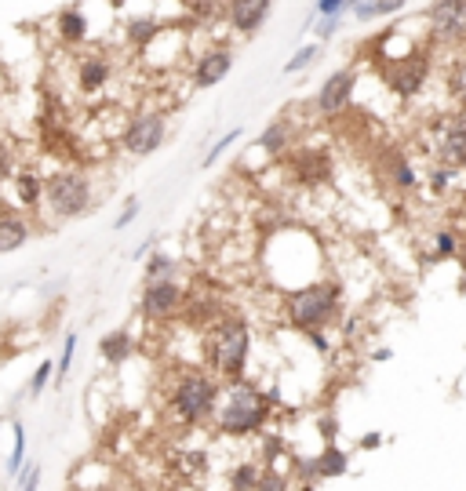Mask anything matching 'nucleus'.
<instances>
[{"mask_svg": "<svg viewBox=\"0 0 466 491\" xmlns=\"http://www.w3.org/2000/svg\"><path fill=\"white\" fill-rule=\"evenodd\" d=\"M273 408H277V389H259L251 378L226 382L219 397L215 430L230 441H248L270 426Z\"/></svg>", "mask_w": 466, "mask_h": 491, "instance_id": "f257e3e1", "label": "nucleus"}, {"mask_svg": "<svg viewBox=\"0 0 466 491\" xmlns=\"http://www.w3.org/2000/svg\"><path fill=\"white\" fill-rule=\"evenodd\" d=\"M248 360H251V328L237 314H223L208 332H205V364L212 375L226 382L248 378Z\"/></svg>", "mask_w": 466, "mask_h": 491, "instance_id": "f03ea898", "label": "nucleus"}, {"mask_svg": "<svg viewBox=\"0 0 466 491\" xmlns=\"http://www.w3.org/2000/svg\"><path fill=\"white\" fill-rule=\"evenodd\" d=\"M219 397H223V386L215 382V375L208 368H190L182 371L171 382L168 393V412L186 426V430H197V426H212L219 415Z\"/></svg>", "mask_w": 466, "mask_h": 491, "instance_id": "7ed1b4c3", "label": "nucleus"}, {"mask_svg": "<svg viewBox=\"0 0 466 491\" xmlns=\"http://www.w3.org/2000/svg\"><path fill=\"white\" fill-rule=\"evenodd\" d=\"M343 314L339 280H310L285 295V321L296 332H328Z\"/></svg>", "mask_w": 466, "mask_h": 491, "instance_id": "20e7f679", "label": "nucleus"}, {"mask_svg": "<svg viewBox=\"0 0 466 491\" xmlns=\"http://www.w3.org/2000/svg\"><path fill=\"white\" fill-rule=\"evenodd\" d=\"M44 208L55 223L84 219L96 208V182L84 168H55L51 175H44Z\"/></svg>", "mask_w": 466, "mask_h": 491, "instance_id": "39448f33", "label": "nucleus"}, {"mask_svg": "<svg viewBox=\"0 0 466 491\" xmlns=\"http://www.w3.org/2000/svg\"><path fill=\"white\" fill-rule=\"evenodd\" d=\"M168 139V114L164 110H139L128 117L121 132V150L128 157H153Z\"/></svg>", "mask_w": 466, "mask_h": 491, "instance_id": "423d86ee", "label": "nucleus"}, {"mask_svg": "<svg viewBox=\"0 0 466 491\" xmlns=\"http://www.w3.org/2000/svg\"><path fill=\"white\" fill-rule=\"evenodd\" d=\"M186 291L178 280H153V284H142L139 291V317L146 324H168L171 317H178L186 310Z\"/></svg>", "mask_w": 466, "mask_h": 491, "instance_id": "0eeeda50", "label": "nucleus"}, {"mask_svg": "<svg viewBox=\"0 0 466 491\" xmlns=\"http://www.w3.org/2000/svg\"><path fill=\"white\" fill-rule=\"evenodd\" d=\"M430 153L434 164H448V168H466V114H448L434 124L430 135Z\"/></svg>", "mask_w": 466, "mask_h": 491, "instance_id": "6e6552de", "label": "nucleus"}, {"mask_svg": "<svg viewBox=\"0 0 466 491\" xmlns=\"http://www.w3.org/2000/svg\"><path fill=\"white\" fill-rule=\"evenodd\" d=\"M383 80L394 95L401 98H416L426 80H430V55L426 51H412V55H397L383 66Z\"/></svg>", "mask_w": 466, "mask_h": 491, "instance_id": "1a4fd4ad", "label": "nucleus"}, {"mask_svg": "<svg viewBox=\"0 0 466 491\" xmlns=\"http://www.w3.org/2000/svg\"><path fill=\"white\" fill-rule=\"evenodd\" d=\"M426 26L437 44H466V0H434Z\"/></svg>", "mask_w": 466, "mask_h": 491, "instance_id": "9d476101", "label": "nucleus"}, {"mask_svg": "<svg viewBox=\"0 0 466 491\" xmlns=\"http://www.w3.org/2000/svg\"><path fill=\"white\" fill-rule=\"evenodd\" d=\"M353 87H357V69L353 66H343L335 73H328L314 95V110L324 114V117H339L350 110L353 103Z\"/></svg>", "mask_w": 466, "mask_h": 491, "instance_id": "9b49d317", "label": "nucleus"}, {"mask_svg": "<svg viewBox=\"0 0 466 491\" xmlns=\"http://www.w3.org/2000/svg\"><path fill=\"white\" fill-rule=\"evenodd\" d=\"M233 51L226 48V44H219V48H205L197 59H194V69H190V84L197 87V91H208V87H219L230 73H233Z\"/></svg>", "mask_w": 466, "mask_h": 491, "instance_id": "f8f14e48", "label": "nucleus"}, {"mask_svg": "<svg viewBox=\"0 0 466 491\" xmlns=\"http://www.w3.org/2000/svg\"><path fill=\"white\" fill-rule=\"evenodd\" d=\"M270 12H273V0H226L223 5L230 30L241 33V37H255L266 26Z\"/></svg>", "mask_w": 466, "mask_h": 491, "instance_id": "ddd939ff", "label": "nucleus"}, {"mask_svg": "<svg viewBox=\"0 0 466 491\" xmlns=\"http://www.w3.org/2000/svg\"><path fill=\"white\" fill-rule=\"evenodd\" d=\"M30 237H33V223L26 219V212L0 208V255H12L19 248H26Z\"/></svg>", "mask_w": 466, "mask_h": 491, "instance_id": "4468645a", "label": "nucleus"}, {"mask_svg": "<svg viewBox=\"0 0 466 491\" xmlns=\"http://www.w3.org/2000/svg\"><path fill=\"white\" fill-rule=\"evenodd\" d=\"M110 77H114V62L106 55H99V51H91V55H84L77 62V87L84 95H99L110 84Z\"/></svg>", "mask_w": 466, "mask_h": 491, "instance_id": "2eb2a0df", "label": "nucleus"}, {"mask_svg": "<svg viewBox=\"0 0 466 491\" xmlns=\"http://www.w3.org/2000/svg\"><path fill=\"white\" fill-rule=\"evenodd\" d=\"M12 189H15L19 212H37L44 205V175L33 171V168H19L12 175Z\"/></svg>", "mask_w": 466, "mask_h": 491, "instance_id": "dca6fc26", "label": "nucleus"}, {"mask_svg": "<svg viewBox=\"0 0 466 491\" xmlns=\"http://www.w3.org/2000/svg\"><path fill=\"white\" fill-rule=\"evenodd\" d=\"M292 142H296V124H292L288 117L270 121V124L259 132V139H255V146H259L266 157H281V153H288Z\"/></svg>", "mask_w": 466, "mask_h": 491, "instance_id": "f3484780", "label": "nucleus"}, {"mask_svg": "<svg viewBox=\"0 0 466 491\" xmlns=\"http://www.w3.org/2000/svg\"><path fill=\"white\" fill-rule=\"evenodd\" d=\"M292 171H296V182H303V186H321V182H328L332 164H328V157H324L321 150H299V153L292 157Z\"/></svg>", "mask_w": 466, "mask_h": 491, "instance_id": "a211bd4d", "label": "nucleus"}, {"mask_svg": "<svg viewBox=\"0 0 466 491\" xmlns=\"http://www.w3.org/2000/svg\"><path fill=\"white\" fill-rule=\"evenodd\" d=\"M132 353H135V339H132L128 328H114V332H106V335L99 339V357H103L110 368L128 364Z\"/></svg>", "mask_w": 466, "mask_h": 491, "instance_id": "6ab92c4d", "label": "nucleus"}, {"mask_svg": "<svg viewBox=\"0 0 466 491\" xmlns=\"http://www.w3.org/2000/svg\"><path fill=\"white\" fill-rule=\"evenodd\" d=\"M310 466H314V477H317V480H332V477H343V473L350 469V455H346L339 444H324V448L317 451V459H310Z\"/></svg>", "mask_w": 466, "mask_h": 491, "instance_id": "aec40b11", "label": "nucleus"}, {"mask_svg": "<svg viewBox=\"0 0 466 491\" xmlns=\"http://www.w3.org/2000/svg\"><path fill=\"white\" fill-rule=\"evenodd\" d=\"M55 33L62 44H84L87 41V15L80 8H62L55 19Z\"/></svg>", "mask_w": 466, "mask_h": 491, "instance_id": "412c9836", "label": "nucleus"}, {"mask_svg": "<svg viewBox=\"0 0 466 491\" xmlns=\"http://www.w3.org/2000/svg\"><path fill=\"white\" fill-rule=\"evenodd\" d=\"M164 33V26L153 19V15H139V19H128V26H124V37H128V44L132 48H150L157 37Z\"/></svg>", "mask_w": 466, "mask_h": 491, "instance_id": "4be33fe9", "label": "nucleus"}, {"mask_svg": "<svg viewBox=\"0 0 466 491\" xmlns=\"http://www.w3.org/2000/svg\"><path fill=\"white\" fill-rule=\"evenodd\" d=\"M178 259L175 255H164V251H153L142 266V284H153V280H178Z\"/></svg>", "mask_w": 466, "mask_h": 491, "instance_id": "5701e85b", "label": "nucleus"}, {"mask_svg": "<svg viewBox=\"0 0 466 491\" xmlns=\"http://www.w3.org/2000/svg\"><path fill=\"white\" fill-rule=\"evenodd\" d=\"M408 0H353V19L361 23H371V19H387V15H397Z\"/></svg>", "mask_w": 466, "mask_h": 491, "instance_id": "b1692460", "label": "nucleus"}, {"mask_svg": "<svg viewBox=\"0 0 466 491\" xmlns=\"http://www.w3.org/2000/svg\"><path fill=\"white\" fill-rule=\"evenodd\" d=\"M12 451H8V462H5V473L15 480L23 469H26V423L23 419H15L12 423Z\"/></svg>", "mask_w": 466, "mask_h": 491, "instance_id": "393cba45", "label": "nucleus"}, {"mask_svg": "<svg viewBox=\"0 0 466 491\" xmlns=\"http://www.w3.org/2000/svg\"><path fill=\"white\" fill-rule=\"evenodd\" d=\"M387 171H390V178H394L397 189H416V186H419V175H416L412 160H408L401 150H394V153L387 157Z\"/></svg>", "mask_w": 466, "mask_h": 491, "instance_id": "a878e982", "label": "nucleus"}, {"mask_svg": "<svg viewBox=\"0 0 466 491\" xmlns=\"http://www.w3.org/2000/svg\"><path fill=\"white\" fill-rule=\"evenodd\" d=\"M259 462H237L233 469H230V491H255V484H259Z\"/></svg>", "mask_w": 466, "mask_h": 491, "instance_id": "bb28decb", "label": "nucleus"}, {"mask_svg": "<svg viewBox=\"0 0 466 491\" xmlns=\"http://www.w3.org/2000/svg\"><path fill=\"white\" fill-rule=\"evenodd\" d=\"M255 491H292V477L281 466H262Z\"/></svg>", "mask_w": 466, "mask_h": 491, "instance_id": "cd10ccee", "label": "nucleus"}, {"mask_svg": "<svg viewBox=\"0 0 466 491\" xmlns=\"http://www.w3.org/2000/svg\"><path fill=\"white\" fill-rule=\"evenodd\" d=\"M51 382H55V364L44 357V360L37 364V371H33L30 386H26V397H33V401H37V397H44V389H48Z\"/></svg>", "mask_w": 466, "mask_h": 491, "instance_id": "c85d7f7f", "label": "nucleus"}, {"mask_svg": "<svg viewBox=\"0 0 466 491\" xmlns=\"http://www.w3.org/2000/svg\"><path fill=\"white\" fill-rule=\"evenodd\" d=\"M317 59H321V44L310 41V44H303V48L285 62V73H288V77H292V73H303V69H310Z\"/></svg>", "mask_w": 466, "mask_h": 491, "instance_id": "c756f323", "label": "nucleus"}, {"mask_svg": "<svg viewBox=\"0 0 466 491\" xmlns=\"http://www.w3.org/2000/svg\"><path fill=\"white\" fill-rule=\"evenodd\" d=\"M455 168H448V164H430V171H426V186H430V193L434 196H444L448 193V186L455 182Z\"/></svg>", "mask_w": 466, "mask_h": 491, "instance_id": "7c9ffc66", "label": "nucleus"}, {"mask_svg": "<svg viewBox=\"0 0 466 491\" xmlns=\"http://www.w3.org/2000/svg\"><path fill=\"white\" fill-rule=\"evenodd\" d=\"M77 342H80L77 332H69V335L62 339V353H59V364H55V386L66 382V375H69V368H73V357H77Z\"/></svg>", "mask_w": 466, "mask_h": 491, "instance_id": "2f4dec72", "label": "nucleus"}, {"mask_svg": "<svg viewBox=\"0 0 466 491\" xmlns=\"http://www.w3.org/2000/svg\"><path fill=\"white\" fill-rule=\"evenodd\" d=\"M448 87H452V98L459 103V110L466 114V55H459V59H455L452 77H448Z\"/></svg>", "mask_w": 466, "mask_h": 491, "instance_id": "473e14b6", "label": "nucleus"}, {"mask_svg": "<svg viewBox=\"0 0 466 491\" xmlns=\"http://www.w3.org/2000/svg\"><path fill=\"white\" fill-rule=\"evenodd\" d=\"M237 142H241V128H233V132H226V135H223V139H219V142H215V146H212V150L205 153V160H201V168H215V164H219V160H223V157H226V153H230V150L237 146Z\"/></svg>", "mask_w": 466, "mask_h": 491, "instance_id": "72a5a7b5", "label": "nucleus"}, {"mask_svg": "<svg viewBox=\"0 0 466 491\" xmlns=\"http://www.w3.org/2000/svg\"><path fill=\"white\" fill-rule=\"evenodd\" d=\"M455 251H459V237H455V230H441V233L434 237V262L452 259Z\"/></svg>", "mask_w": 466, "mask_h": 491, "instance_id": "f704fd0d", "label": "nucleus"}, {"mask_svg": "<svg viewBox=\"0 0 466 491\" xmlns=\"http://www.w3.org/2000/svg\"><path fill=\"white\" fill-rule=\"evenodd\" d=\"M15 480H19V491H41V480H44V466H37V462H26V469H23Z\"/></svg>", "mask_w": 466, "mask_h": 491, "instance_id": "c9c22d12", "label": "nucleus"}, {"mask_svg": "<svg viewBox=\"0 0 466 491\" xmlns=\"http://www.w3.org/2000/svg\"><path fill=\"white\" fill-rule=\"evenodd\" d=\"M346 5H350V0H317L314 15H317V19H339V15L346 12Z\"/></svg>", "mask_w": 466, "mask_h": 491, "instance_id": "e433bc0d", "label": "nucleus"}, {"mask_svg": "<svg viewBox=\"0 0 466 491\" xmlns=\"http://www.w3.org/2000/svg\"><path fill=\"white\" fill-rule=\"evenodd\" d=\"M15 171H19V168H15V157H12V146H8V142H0V186H8Z\"/></svg>", "mask_w": 466, "mask_h": 491, "instance_id": "4c0bfd02", "label": "nucleus"}, {"mask_svg": "<svg viewBox=\"0 0 466 491\" xmlns=\"http://www.w3.org/2000/svg\"><path fill=\"white\" fill-rule=\"evenodd\" d=\"M135 219H139V201H135V196H132V201H128V205H124V212H121V215H117V223H114V230H117V233H121V230H128V226H132V223H135Z\"/></svg>", "mask_w": 466, "mask_h": 491, "instance_id": "58836bf2", "label": "nucleus"}, {"mask_svg": "<svg viewBox=\"0 0 466 491\" xmlns=\"http://www.w3.org/2000/svg\"><path fill=\"white\" fill-rule=\"evenodd\" d=\"M306 339H310V346H314L321 357H328V353H332V339H328V332H306Z\"/></svg>", "mask_w": 466, "mask_h": 491, "instance_id": "ea45409f", "label": "nucleus"}, {"mask_svg": "<svg viewBox=\"0 0 466 491\" xmlns=\"http://www.w3.org/2000/svg\"><path fill=\"white\" fill-rule=\"evenodd\" d=\"M335 30H339V19H321V26L314 30V33H317V44H324L328 37H335Z\"/></svg>", "mask_w": 466, "mask_h": 491, "instance_id": "a19ab883", "label": "nucleus"}, {"mask_svg": "<svg viewBox=\"0 0 466 491\" xmlns=\"http://www.w3.org/2000/svg\"><path fill=\"white\" fill-rule=\"evenodd\" d=\"M357 448H361V451H376V448H383V433H364V437L357 441Z\"/></svg>", "mask_w": 466, "mask_h": 491, "instance_id": "79ce46f5", "label": "nucleus"}, {"mask_svg": "<svg viewBox=\"0 0 466 491\" xmlns=\"http://www.w3.org/2000/svg\"><path fill=\"white\" fill-rule=\"evenodd\" d=\"M153 244H157V237H146V241H142V244L135 248V259H142L146 251H153Z\"/></svg>", "mask_w": 466, "mask_h": 491, "instance_id": "37998d69", "label": "nucleus"}, {"mask_svg": "<svg viewBox=\"0 0 466 491\" xmlns=\"http://www.w3.org/2000/svg\"><path fill=\"white\" fill-rule=\"evenodd\" d=\"M390 357H394V350H387V346H383V350H376V353H371V360H390Z\"/></svg>", "mask_w": 466, "mask_h": 491, "instance_id": "c03bdc74", "label": "nucleus"}, {"mask_svg": "<svg viewBox=\"0 0 466 491\" xmlns=\"http://www.w3.org/2000/svg\"><path fill=\"white\" fill-rule=\"evenodd\" d=\"M110 5H114V8H124V5H128V0H110Z\"/></svg>", "mask_w": 466, "mask_h": 491, "instance_id": "a18cd8bd", "label": "nucleus"}]
</instances>
